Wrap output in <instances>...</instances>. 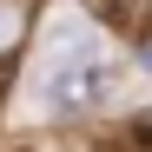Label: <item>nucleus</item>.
<instances>
[{"mask_svg":"<svg viewBox=\"0 0 152 152\" xmlns=\"http://www.w3.org/2000/svg\"><path fill=\"white\" fill-rule=\"evenodd\" d=\"M60 53L66 60H53V73H46V86H40V106L60 113V119L106 106V93L119 86V66L99 60L93 46H86V33H60Z\"/></svg>","mask_w":152,"mask_h":152,"instance_id":"nucleus-1","label":"nucleus"},{"mask_svg":"<svg viewBox=\"0 0 152 152\" xmlns=\"http://www.w3.org/2000/svg\"><path fill=\"white\" fill-rule=\"evenodd\" d=\"M139 33H152V0H145V20H139Z\"/></svg>","mask_w":152,"mask_h":152,"instance_id":"nucleus-5","label":"nucleus"},{"mask_svg":"<svg viewBox=\"0 0 152 152\" xmlns=\"http://www.w3.org/2000/svg\"><path fill=\"white\" fill-rule=\"evenodd\" d=\"M86 13L99 20V27H113V33H139L145 0H86Z\"/></svg>","mask_w":152,"mask_h":152,"instance_id":"nucleus-2","label":"nucleus"},{"mask_svg":"<svg viewBox=\"0 0 152 152\" xmlns=\"http://www.w3.org/2000/svg\"><path fill=\"white\" fill-rule=\"evenodd\" d=\"M132 139H139V145L152 152V119H139V126H132Z\"/></svg>","mask_w":152,"mask_h":152,"instance_id":"nucleus-4","label":"nucleus"},{"mask_svg":"<svg viewBox=\"0 0 152 152\" xmlns=\"http://www.w3.org/2000/svg\"><path fill=\"white\" fill-rule=\"evenodd\" d=\"M13 73H20V53H0V99L13 93Z\"/></svg>","mask_w":152,"mask_h":152,"instance_id":"nucleus-3","label":"nucleus"}]
</instances>
